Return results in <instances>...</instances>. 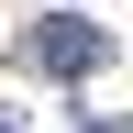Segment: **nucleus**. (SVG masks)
<instances>
[{
    "mask_svg": "<svg viewBox=\"0 0 133 133\" xmlns=\"http://www.w3.org/2000/svg\"><path fill=\"white\" fill-rule=\"evenodd\" d=\"M33 66H44V78H100V66H111V33L78 22V11H44V22H33Z\"/></svg>",
    "mask_w": 133,
    "mask_h": 133,
    "instance_id": "1",
    "label": "nucleus"
},
{
    "mask_svg": "<svg viewBox=\"0 0 133 133\" xmlns=\"http://www.w3.org/2000/svg\"><path fill=\"white\" fill-rule=\"evenodd\" d=\"M0 133H22V122H11V111H0Z\"/></svg>",
    "mask_w": 133,
    "mask_h": 133,
    "instance_id": "3",
    "label": "nucleus"
},
{
    "mask_svg": "<svg viewBox=\"0 0 133 133\" xmlns=\"http://www.w3.org/2000/svg\"><path fill=\"white\" fill-rule=\"evenodd\" d=\"M89 133H122V122H111V111H100V122H89Z\"/></svg>",
    "mask_w": 133,
    "mask_h": 133,
    "instance_id": "2",
    "label": "nucleus"
}]
</instances>
